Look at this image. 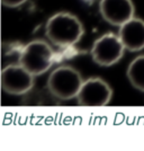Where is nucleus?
<instances>
[{
	"label": "nucleus",
	"mask_w": 144,
	"mask_h": 151,
	"mask_svg": "<svg viewBox=\"0 0 144 151\" xmlns=\"http://www.w3.org/2000/svg\"><path fill=\"white\" fill-rule=\"evenodd\" d=\"M54 53L50 45L41 40L32 41L20 52L18 63L34 77L45 73L53 64Z\"/></svg>",
	"instance_id": "nucleus-3"
},
{
	"label": "nucleus",
	"mask_w": 144,
	"mask_h": 151,
	"mask_svg": "<svg viewBox=\"0 0 144 151\" xmlns=\"http://www.w3.org/2000/svg\"><path fill=\"white\" fill-rule=\"evenodd\" d=\"M34 85V76L20 64H10L2 69L1 88L8 95L20 96L27 94Z\"/></svg>",
	"instance_id": "nucleus-5"
},
{
	"label": "nucleus",
	"mask_w": 144,
	"mask_h": 151,
	"mask_svg": "<svg viewBox=\"0 0 144 151\" xmlns=\"http://www.w3.org/2000/svg\"><path fill=\"white\" fill-rule=\"evenodd\" d=\"M125 50L118 34L107 33L95 41L90 54L96 64L100 67H112L120 61Z\"/></svg>",
	"instance_id": "nucleus-4"
},
{
	"label": "nucleus",
	"mask_w": 144,
	"mask_h": 151,
	"mask_svg": "<svg viewBox=\"0 0 144 151\" xmlns=\"http://www.w3.org/2000/svg\"><path fill=\"white\" fill-rule=\"evenodd\" d=\"M27 0H1L2 5L8 8H17V7L24 5Z\"/></svg>",
	"instance_id": "nucleus-10"
},
{
	"label": "nucleus",
	"mask_w": 144,
	"mask_h": 151,
	"mask_svg": "<svg viewBox=\"0 0 144 151\" xmlns=\"http://www.w3.org/2000/svg\"><path fill=\"white\" fill-rule=\"evenodd\" d=\"M118 36L130 52L144 50V20L133 17L119 27Z\"/></svg>",
	"instance_id": "nucleus-8"
},
{
	"label": "nucleus",
	"mask_w": 144,
	"mask_h": 151,
	"mask_svg": "<svg viewBox=\"0 0 144 151\" xmlns=\"http://www.w3.org/2000/svg\"><path fill=\"white\" fill-rule=\"evenodd\" d=\"M113 90L101 78H90L85 80L77 96V101L81 106H105L112 101Z\"/></svg>",
	"instance_id": "nucleus-6"
},
{
	"label": "nucleus",
	"mask_w": 144,
	"mask_h": 151,
	"mask_svg": "<svg viewBox=\"0 0 144 151\" xmlns=\"http://www.w3.org/2000/svg\"><path fill=\"white\" fill-rule=\"evenodd\" d=\"M82 76L72 67H59L53 70L47 79V89L53 97L60 101L77 98L83 83Z\"/></svg>",
	"instance_id": "nucleus-2"
},
{
	"label": "nucleus",
	"mask_w": 144,
	"mask_h": 151,
	"mask_svg": "<svg viewBox=\"0 0 144 151\" xmlns=\"http://www.w3.org/2000/svg\"><path fill=\"white\" fill-rule=\"evenodd\" d=\"M85 28L73 14L57 13L49 18L45 25V36L57 47H71L82 38Z\"/></svg>",
	"instance_id": "nucleus-1"
},
{
	"label": "nucleus",
	"mask_w": 144,
	"mask_h": 151,
	"mask_svg": "<svg viewBox=\"0 0 144 151\" xmlns=\"http://www.w3.org/2000/svg\"><path fill=\"white\" fill-rule=\"evenodd\" d=\"M99 12L108 24L120 27L134 17L135 7L132 0H100Z\"/></svg>",
	"instance_id": "nucleus-7"
},
{
	"label": "nucleus",
	"mask_w": 144,
	"mask_h": 151,
	"mask_svg": "<svg viewBox=\"0 0 144 151\" xmlns=\"http://www.w3.org/2000/svg\"><path fill=\"white\" fill-rule=\"evenodd\" d=\"M126 76L134 88L144 93V54L136 57L128 64Z\"/></svg>",
	"instance_id": "nucleus-9"
}]
</instances>
